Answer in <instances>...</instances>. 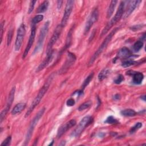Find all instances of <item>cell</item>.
<instances>
[{"instance_id": "8992f818", "label": "cell", "mask_w": 146, "mask_h": 146, "mask_svg": "<svg viewBox=\"0 0 146 146\" xmlns=\"http://www.w3.org/2000/svg\"><path fill=\"white\" fill-rule=\"evenodd\" d=\"M49 26H50V22H49V21H47L46 23H44V24L43 25L42 27L41 28V29L40 30L39 35L38 36L37 44H36V46L34 50V53L38 52L40 50V48L42 47L43 42H44V40L45 37L47 35L48 31Z\"/></svg>"}, {"instance_id": "484cf974", "label": "cell", "mask_w": 146, "mask_h": 146, "mask_svg": "<svg viewBox=\"0 0 146 146\" xmlns=\"http://www.w3.org/2000/svg\"><path fill=\"white\" fill-rule=\"evenodd\" d=\"M92 106V102L90 100H88L87 102H86L84 103H83V104H80V106L78 107V111H82L83 110H84L88 108L90 106Z\"/></svg>"}, {"instance_id": "5b68a950", "label": "cell", "mask_w": 146, "mask_h": 146, "mask_svg": "<svg viewBox=\"0 0 146 146\" xmlns=\"http://www.w3.org/2000/svg\"><path fill=\"white\" fill-rule=\"evenodd\" d=\"M92 121L93 117L91 116L87 115L84 116L79 123L78 126L73 131L72 135L75 137H79L83 132L84 129L86 128V127L91 124L92 123Z\"/></svg>"}, {"instance_id": "277c9868", "label": "cell", "mask_w": 146, "mask_h": 146, "mask_svg": "<svg viewBox=\"0 0 146 146\" xmlns=\"http://www.w3.org/2000/svg\"><path fill=\"white\" fill-rule=\"evenodd\" d=\"M45 110H46V108L44 107L40 109L39 110V111H38V112L34 116V117L33 118L32 121H31V123L30 124V125L29 127V128L27 129V134H26V136L24 145H26L29 143V141L31 139V137L32 136V135H33V131L35 129V127L37 125V124H38L39 120H40V119L42 117L43 115L44 114Z\"/></svg>"}, {"instance_id": "3957f363", "label": "cell", "mask_w": 146, "mask_h": 146, "mask_svg": "<svg viewBox=\"0 0 146 146\" xmlns=\"http://www.w3.org/2000/svg\"><path fill=\"white\" fill-rule=\"evenodd\" d=\"M125 6V4L124 1H121L120 3L119 7L117 10V11L115 16L111 19V21L107 24L106 27L103 29V30L101 33L100 36H102L104 35H105L114 25H115L118 21L120 20L121 17L123 16V14L124 13Z\"/></svg>"}, {"instance_id": "52a82bcc", "label": "cell", "mask_w": 146, "mask_h": 146, "mask_svg": "<svg viewBox=\"0 0 146 146\" xmlns=\"http://www.w3.org/2000/svg\"><path fill=\"white\" fill-rule=\"evenodd\" d=\"M26 34V28L24 23H22L18 29L17 36L15 42V50L16 51H19L21 48L23 40Z\"/></svg>"}, {"instance_id": "30bf717a", "label": "cell", "mask_w": 146, "mask_h": 146, "mask_svg": "<svg viewBox=\"0 0 146 146\" xmlns=\"http://www.w3.org/2000/svg\"><path fill=\"white\" fill-rule=\"evenodd\" d=\"M74 4V1H72V0H68L66 2L64 14L61 21V23L60 24L63 28H64V27L66 26L69 19V18L70 17V15L73 9Z\"/></svg>"}, {"instance_id": "ffe728a7", "label": "cell", "mask_w": 146, "mask_h": 146, "mask_svg": "<svg viewBox=\"0 0 146 146\" xmlns=\"http://www.w3.org/2000/svg\"><path fill=\"white\" fill-rule=\"evenodd\" d=\"M110 72H111V70L110 69L104 68V69L102 70L99 72L98 76L99 81H100V82L103 81L104 79L107 78L108 76V75L110 74Z\"/></svg>"}, {"instance_id": "8fae6325", "label": "cell", "mask_w": 146, "mask_h": 146, "mask_svg": "<svg viewBox=\"0 0 146 146\" xmlns=\"http://www.w3.org/2000/svg\"><path fill=\"white\" fill-rule=\"evenodd\" d=\"M99 18V11L97 8L94 9L89 15L84 27V33L86 34L90 30L93 25L98 21Z\"/></svg>"}, {"instance_id": "d4e9b609", "label": "cell", "mask_w": 146, "mask_h": 146, "mask_svg": "<svg viewBox=\"0 0 146 146\" xmlns=\"http://www.w3.org/2000/svg\"><path fill=\"white\" fill-rule=\"evenodd\" d=\"M137 62L136 61H135L132 59H125L121 63V66L123 67H130L131 66H133V65H135L137 63Z\"/></svg>"}, {"instance_id": "9a60e30c", "label": "cell", "mask_w": 146, "mask_h": 146, "mask_svg": "<svg viewBox=\"0 0 146 146\" xmlns=\"http://www.w3.org/2000/svg\"><path fill=\"white\" fill-rule=\"evenodd\" d=\"M141 1L134 0V1H129L127 2V7L125 8V12L124 13V18H127L129 17L132 13L135 10V9L137 7L139 3L141 2Z\"/></svg>"}, {"instance_id": "7402d4cb", "label": "cell", "mask_w": 146, "mask_h": 146, "mask_svg": "<svg viewBox=\"0 0 146 146\" xmlns=\"http://www.w3.org/2000/svg\"><path fill=\"white\" fill-rule=\"evenodd\" d=\"M49 5V2L48 1H43L38 7L36 10L37 13H42L45 12L48 7Z\"/></svg>"}, {"instance_id": "5bb4252c", "label": "cell", "mask_w": 146, "mask_h": 146, "mask_svg": "<svg viewBox=\"0 0 146 146\" xmlns=\"http://www.w3.org/2000/svg\"><path fill=\"white\" fill-rule=\"evenodd\" d=\"M76 120L74 119H71L69 120L68 122L62 124L58 129L56 137L58 138H60L64 133H65L68 129L74 127L76 124Z\"/></svg>"}, {"instance_id": "d6986e66", "label": "cell", "mask_w": 146, "mask_h": 146, "mask_svg": "<svg viewBox=\"0 0 146 146\" xmlns=\"http://www.w3.org/2000/svg\"><path fill=\"white\" fill-rule=\"evenodd\" d=\"M26 104L25 103H19L17 104L11 111L12 115H17L20 113L26 107Z\"/></svg>"}, {"instance_id": "9c48e42d", "label": "cell", "mask_w": 146, "mask_h": 146, "mask_svg": "<svg viewBox=\"0 0 146 146\" xmlns=\"http://www.w3.org/2000/svg\"><path fill=\"white\" fill-rule=\"evenodd\" d=\"M76 58L74 54L71 52H68L65 62L64 63L63 65L62 66L60 70L59 71V74H65L70 69V68L74 64V63L76 61Z\"/></svg>"}, {"instance_id": "4fadbf2b", "label": "cell", "mask_w": 146, "mask_h": 146, "mask_svg": "<svg viewBox=\"0 0 146 146\" xmlns=\"http://www.w3.org/2000/svg\"><path fill=\"white\" fill-rule=\"evenodd\" d=\"M35 34H36V26L35 25H31V33H30V35L29 36V41L28 43L27 44V46L26 47V48L25 50V51L23 52V56H22V58L25 59L27 55L29 54V52L31 47V46L33 44V43L34 42V39H35Z\"/></svg>"}, {"instance_id": "4dcf8cb0", "label": "cell", "mask_w": 146, "mask_h": 146, "mask_svg": "<svg viewBox=\"0 0 146 146\" xmlns=\"http://www.w3.org/2000/svg\"><path fill=\"white\" fill-rule=\"evenodd\" d=\"M11 141V136H9L3 140V141L1 143V146H8V145H10Z\"/></svg>"}, {"instance_id": "ba28073f", "label": "cell", "mask_w": 146, "mask_h": 146, "mask_svg": "<svg viewBox=\"0 0 146 146\" xmlns=\"http://www.w3.org/2000/svg\"><path fill=\"white\" fill-rule=\"evenodd\" d=\"M63 29V28L60 25H59L56 27L50 39L49 42L48 43L47 47V50H46V54L50 53L52 50V47L54 45V44L56 43L57 40L59 39Z\"/></svg>"}, {"instance_id": "d6a6232c", "label": "cell", "mask_w": 146, "mask_h": 146, "mask_svg": "<svg viewBox=\"0 0 146 146\" xmlns=\"http://www.w3.org/2000/svg\"><path fill=\"white\" fill-rule=\"evenodd\" d=\"M13 36V30L11 29L9 31L8 35H7V45L9 46L10 44L11 40Z\"/></svg>"}, {"instance_id": "f546056e", "label": "cell", "mask_w": 146, "mask_h": 146, "mask_svg": "<svg viewBox=\"0 0 146 146\" xmlns=\"http://www.w3.org/2000/svg\"><path fill=\"white\" fill-rule=\"evenodd\" d=\"M104 122L108 124H117L119 121L116 119H115L112 116H110L107 118Z\"/></svg>"}, {"instance_id": "83f0119b", "label": "cell", "mask_w": 146, "mask_h": 146, "mask_svg": "<svg viewBox=\"0 0 146 146\" xmlns=\"http://www.w3.org/2000/svg\"><path fill=\"white\" fill-rule=\"evenodd\" d=\"M143 47V42H142V40H138L134 43L133 46V48L135 51L137 52L141 48H142Z\"/></svg>"}, {"instance_id": "f1b7e54d", "label": "cell", "mask_w": 146, "mask_h": 146, "mask_svg": "<svg viewBox=\"0 0 146 146\" xmlns=\"http://www.w3.org/2000/svg\"><path fill=\"white\" fill-rule=\"evenodd\" d=\"M142 125H143V124H142L141 123H140V122H137V123H136L135 124V125L134 126H133V127L131 128V129H130V131H129L130 133L132 134V133H135L136 131H137L138 129H139L142 127Z\"/></svg>"}, {"instance_id": "6da1fadb", "label": "cell", "mask_w": 146, "mask_h": 146, "mask_svg": "<svg viewBox=\"0 0 146 146\" xmlns=\"http://www.w3.org/2000/svg\"><path fill=\"white\" fill-rule=\"evenodd\" d=\"M54 77V74H51L50 75V76L48 77V78L47 79L44 84L43 85L42 88L39 90L37 95L34 98V99L32 103L31 104L30 107L27 110V112L25 114V117H28L31 114V113L33 111L34 108L39 104L41 100L43 98L44 95H45V94L47 92L48 89L49 88V87L50 86V84H51Z\"/></svg>"}, {"instance_id": "8d00e7d4", "label": "cell", "mask_w": 146, "mask_h": 146, "mask_svg": "<svg viewBox=\"0 0 146 146\" xmlns=\"http://www.w3.org/2000/svg\"><path fill=\"white\" fill-rule=\"evenodd\" d=\"M143 26H144V25H136V26H133L131 27H130V29L133 30V31H136L138 30H140L142 28Z\"/></svg>"}, {"instance_id": "ab89813d", "label": "cell", "mask_w": 146, "mask_h": 146, "mask_svg": "<svg viewBox=\"0 0 146 146\" xmlns=\"http://www.w3.org/2000/svg\"><path fill=\"white\" fill-rule=\"evenodd\" d=\"M140 98L141 99H143L144 102L145 101V95H142L141 97H140Z\"/></svg>"}, {"instance_id": "7c38bea8", "label": "cell", "mask_w": 146, "mask_h": 146, "mask_svg": "<svg viewBox=\"0 0 146 146\" xmlns=\"http://www.w3.org/2000/svg\"><path fill=\"white\" fill-rule=\"evenodd\" d=\"M15 86L13 87L11 90L10 91L7 100V103L6 104L5 108L2 110V111L1 113V123L3 121L4 118L5 117L7 112L9 111V110L10 108V107L13 102V100L14 99V95H15Z\"/></svg>"}, {"instance_id": "ac0fdd59", "label": "cell", "mask_w": 146, "mask_h": 146, "mask_svg": "<svg viewBox=\"0 0 146 146\" xmlns=\"http://www.w3.org/2000/svg\"><path fill=\"white\" fill-rule=\"evenodd\" d=\"M132 73L127 72V74L133 75V83L135 84H140L144 79V75L140 72H134L131 71Z\"/></svg>"}, {"instance_id": "e0dca14e", "label": "cell", "mask_w": 146, "mask_h": 146, "mask_svg": "<svg viewBox=\"0 0 146 146\" xmlns=\"http://www.w3.org/2000/svg\"><path fill=\"white\" fill-rule=\"evenodd\" d=\"M132 56V54L131 50L127 47H124L120 48L116 54V58L121 59H127Z\"/></svg>"}, {"instance_id": "cb8c5ba5", "label": "cell", "mask_w": 146, "mask_h": 146, "mask_svg": "<svg viewBox=\"0 0 146 146\" xmlns=\"http://www.w3.org/2000/svg\"><path fill=\"white\" fill-rule=\"evenodd\" d=\"M94 75V74L92 72L85 79V80H84V82L82 85V90H83L89 84V83H90V82L91 81V80L93 78Z\"/></svg>"}, {"instance_id": "d590c367", "label": "cell", "mask_w": 146, "mask_h": 146, "mask_svg": "<svg viewBox=\"0 0 146 146\" xmlns=\"http://www.w3.org/2000/svg\"><path fill=\"white\" fill-rule=\"evenodd\" d=\"M4 25H5V21H3V22H1V43L2 42V40Z\"/></svg>"}, {"instance_id": "f35d334b", "label": "cell", "mask_w": 146, "mask_h": 146, "mask_svg": "<svg viewBox=\"0 0 146 146\" xmlns=\"http://www.w3.org/2000/svg\"><path fill=\"white\" fill-rule=\"evenodd\" d=\"M120 98H121V96H120L119 94H115V95H114V99H115V100H120Z\"/></svg>"}, {"instance_id": "1f68e13d", "label": "cell", "mask_w": 146, "mask_h": 146, "mask_svg": "<svg viewBox=\"0 0 146 146\" xmlns=\"http://www.w3.org/2000/svg\"><path fill=\"white\" fill-rule=\"evenodd\" d=\"M124 76L123 75H122L121 74H119L117 77L114 80V83L115 84H119L120 83H121L123 80H124Z\"/></svg>"}, {"instance_id": "836d02e7", "label": "cell", "mask_w": 146, "mask_h": 146, "mask_svg": "<svg viewBox=\"0 0 146 146\" xmlns=\"http://www.w3.org/2000/svg\"><path fill=\"white\" fill-rule=\"evenodd\" d=\"M36 2V1H31L30 2V5H29V10H28V13L30 14V13H32V11L34 10V6H35V4Z\"/></svg>"}, {"instance_id": "2e32d148", "label": "cell", "mask_w": 146, "mask_h": 146, "mask_svg": "<svg viewBox=\"0 0 146 146\" xmlns=\"http://www.w3.org/2000/svg\"><path fill=\"white\" fill-rule=\"evenodd\" d=\"M54 56V51L52 50L50 53L46 54V57L43 60V62L38 66V67L36 70V72H39L42 70H43L45 67H46L50 64V63H51V62Z\"/></svg>"}, {"instance_id": "74e56055", "label": "cell", "mask_w": 146, "mask_h": 146, "mask_svg": "<svg viewBox=\"0 0 146 146\" xmlns=\"http://www.w3.org/2000/svg\"><path fill=\"white\" fill-rule=\"evenodd\" d=\"M62 3H63V1H57V7L58 9H60L62 6Z\"/></svg>"}, {"instance_id": "7a4b0ae2", "label": "cell", "mask_w": 146, "mask_h": 146, "mask_svg": "<svg viewBox=\"0 0 146 146\" xmlns=\"http://www.w3.org/2000/svg\"><path fill=\"white\" fill-rule=\"evenodd\" d=\"M118 29H119L118 27H116V28L114 29L106 37V38L104 39V40L103 41V42L102 43L100 46L99 47L98 50L95 52V53L93 54V55L90 58V60H89V62L88 63V66H91L94 63V62L97 59V58L100 55V54L103 52V51L106 49V48L107 47V45L108 44V43L111 40L113 36L115 35V34L116 33V31H117V30Z\"/></svg>"}, {"instance_id": "44dd1931", "label": "cell", "mask_w": 146, "mask_h": 146, "mask_svg": "<svg viewBox=\"0 0 146 146\" xmlns=\"http://www.w3.org/2000/svg\"><path fill=\"white\" fill-rule=\"evenodd\" d=\"M117 3V1H112L111 2V3L109 5V7L108 8L107 12V18H110L111 17V15H112Z\"/></svg>"}, {"instance_id": "e575fe53", "label": "cell", "mask_w": 146, "mask_h": 146, "mask_svg": "<svg viewBox=\"0 0 146 146\" xmlns=\"http://www.w3.org/2000/svg\"><path fill=\"white\" fill-rule=\"evenodd\" d=\"M75 104V101L74 100V99H72V98L68 99L66 102V104L68 107L73 106H74Z\"/></svg>"}, {"instance_id": "4316f807", "label": "cell", "mask_w": 146, "mask_h": 146, "mask_svg": "<svg viewBox=\"0 0 146 146\" xmlns=\"http://www.w3.org/2000/svg\"><path fill=\"white\" fill-rule=\"evenodd\" d=\"M43 19V15H42V14L36 15L33 18L32 21H31V25H35L38 23L42 21Z\"/></svg>"}, {"instance_id": "603a6c76", "label": "cell", "mask_w": 146, "mask_h": 146, "mask_svg": "<svg viewBox=\"0 0 146 146\" xmlns=\"http://www.w3.org/2000/svg\"><path fill=\"white\" fill-rule=\"evenodd\" d=\"M120 113L124 116H134L136 115V112L132 109H125L120 112Z\"/></svg>"}]
</instances>
